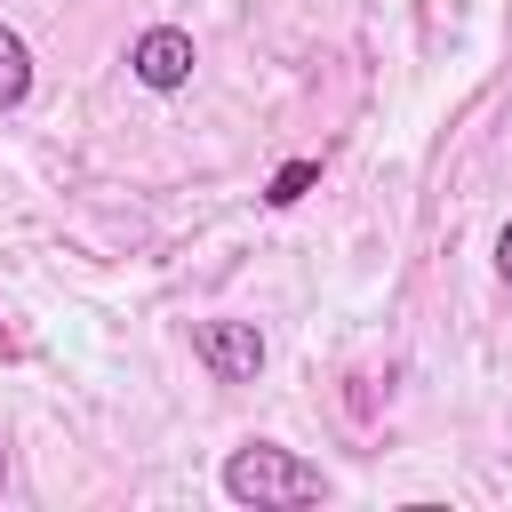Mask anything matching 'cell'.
I'll return each mask as SVG.
<instances>
[{"label": "cell", "mask_w": 512, "mask_h": 512, "mask_svg": "<svg viewBox=\"0 0 512 512\" xmlns=\"http://www.w3.org/2000/svg\"><path fill=\"white\" fill-rule=\"evenodd\" d=\"M24 96H32V48L16 24H0V112H16Z\"/></svg>", "instance_id": "4"}, {"label": "cell", "mask_w": 512, "mask_h": 512, "mask_svg": "<svg viewBox=\"0 0 512 512\" xmlns=\"http://www.w3.org/2000/svg\"><path fill=\"white\" fill-rule=\"evenodd\" d=\"M192 32L184 24H152V32H136V48H128V72H136V88H152V96H176L184 80H192Z\"/></svg>", "instance_id": "3"}, {"label": "cell", "mask_w": 512, "mask_h": 512, "mask_svg": "<svg viewBox=\"0 0 512 512\" xmlns=\"http://www.w3.org/2000/svg\"><path fill=\"white\" fill-rule=\"evenodd\" d=\"M216 480H224V496L248 504V512H296V504H320V496H328V472H320L312 456L280 448V440H240Z\"/></svg>", "instance_id": "1"}, {"label": "cell", "mask_w": 512, "mask_h": 512, "mask_svg": "<svg viewBox=\"0 0 512 512\" xmlns=\"http://www.w3.org/2000/svg\"><path fill=\"white\" fill-rule=\"evenodd\" d=\"M496 272H504V280H512V224H504V232H496Z\"/></svg>", "instance_id": "6"}, {"label": "cell", "mask_w": 512, "mask_h": 512, "mask_svg": "<svg viewBox=\"0 0 512 512\" xmlns=\"http://www.w3.org/2000/svg\"><path fill=\"white\" fill-rule=\"evenodd\" d=\"M0 488H8V456H0Z\"/></svg>", "instance_id": "7"}, {"label": "cell", "mask_w": 512, "mask_h": 512, "mask_svg": "<svg viewBox=\"0 0 512 512\" xmlns=\"http://www.w3.org/2000/svg\"><path fill=\"white\" fill-rule=\"evenodd\" d=\"M0 352H8V328H0Z\"/></svg>", "instance_id": "8"}, {"label": "cell", "mask_w": 512, "mask_h": 512, "mask_svg": "<svg viewBox=\"0 0 512 512\" xmlns=\"http://www.w3.org/2000/svg\"><path fill=\"white\" fill-rule=\"evenodd\" d=\"M192 360L216 384H256L264 376V328L256 320H192Z\"/></svg>", "instance_id": "2"}, {"label": "cell", "mask_w": 512, "mask_h": 512, "mask_svg": "<svg viewBox=\"0 0 512 512\" xmlns=\"http://www.w3.org/2000/svg\"><path fill=\"white\" fill-rule=\"evenodd\" d=\"M304 184H320V160H288V168L272 176V192H264V200H272V208H296V200H304Z\"/></svg>", "instance_id": "5"}]
</instances>
